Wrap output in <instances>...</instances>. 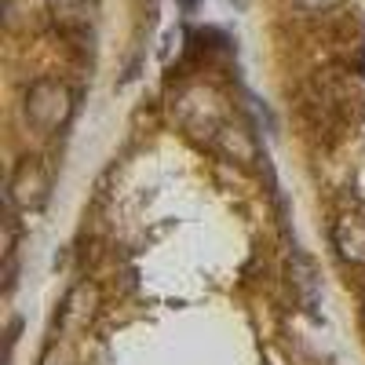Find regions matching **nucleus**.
Masks as SVG:
<instances>
[{"label": "nucleus", "instance_id": "423d86ee", "mask_svg": "<svg viewBox=\"0 0 365 365\" xmlns=\"http://www.w3.org/2000/svg\"><path fill=\"white\" fill-rule=\"evenodd\" d=\"M96 303V285H88V282H81L66 299H63V311H58V329H73V325H81L84 318H88V307Z\"/></svg>", "mask_w": 365, "mask_h": 365}, {"label": "nucleus", "instance_id": "f03ea898", "mask_svg": "<svg viewBox=\"0 0 365 365\" xmlns=\"http://www.w3.org/2000/svg\"><path fill=\"white\" fill-rule=\"evenodd\" d=\"M175 120L187 132L208 135V143H216V132L223 128V103L208 88H187L175 99Z\"/></svg>", "mask_w": 365, "mask_h": 365}, {"label": "nucleus", "instance_id": "7ed1b4c3", "mask_svg": "<svg viewBox=\"0 0 365 365\" xmlns=\"http://www.w3.org/2000/svg\"><path fill=\"white\" fill-rule=\"evenodd\" d=\"M48 190H51V175H48L44 161L22 158L8 182V205H15L19 212H37L48 201Z\"/></svg>", "mask_w": 365, "mask_h": 365}, {"label": "nucleus", "instance_id": "39448f33", "mask_svg": "<svg viewBox=\"0 0 365 365\" xmlns=\"http://www.w3.org/2000/svg\"><path fill=\"white\" fill-rule=\"evenodd\" d=\"M212 146H216L223 158H230L234 165H241V168H252L259 161V146H256L252 132H245L241 125H227L223 120V128L216 132V143Z\"/></svg>", "mask_w": 365, "mask_h": 365}, {"label": "nucleus", "instance_id": "6e6552de", "mask_svg": "<svg viewBox=\"0 0 365 365\" xmlns=\"http://www.w3.org/2000/svg\"><path fill=\"white\" fill-rule=\"evenodd\" d=\"M48 4H51L55 15H70V11H77L84 4V0H48Z\"/></svg>", "mask_w": 365, "mask_h": 365}, {"label": "nucleus", "instance_id": "20e7f679", "mask_svg": "<svg viewBox=\"0 0 365 365\" xmlns=\"http://www.w3.org/2000/svg\"><path fill=\"white\" fill-rule=\"evenodd\" d=\"M332 245H336L340 259H347L351 267H365V220L354 216V212H344L332 223Z\"/></svg>", "mask_w": 365, "mask_h": 365}, {"label": "nucleus", "instance_id": "f257e3e1", "mask_svg": "<svg viewBox=\"0 0 365 365\" xmlns=\"http://www.w3.org/2000/svg\"><path fill=\"white\" fill-rule=\"evenodd\" d=\"M73 117V91L70 84L55 81V77H41L29 84L26 91V120L34 125L41 135H55L70 125Z\"/></svg>", "mask_w": 365, "mask_h": 365}, {"label": "nucleus", "instance_id": "1a4fd4ad", "mask_svg": "<svg viewBox=\"0 0 365 365\" xmlns=\"http://www.w3.org/2000/svg\"><path fill=\"white\" fill-rule=\"evenodd\" d=\"M299 4L307 8V11H322V8H332L336 0H299Z\"/></svg>", "mask_w": 365, "mask_h": 365}, {"label": "nucleus", "instance_id": "0eeeda50", "mask_svg": "<svg viewBox=\"0 0 365 365\" xmlns=\"http://www.w3.org/2000/svg\"><path fill=\"white\" fill-rule=\"evenodd\" d=\"M37 365H77V351H73L70 340H51Z\"/></svg>", "mask_w": 365, "mask_h": 365}]
</instances>
